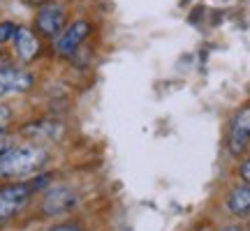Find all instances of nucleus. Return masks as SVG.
<instances>
[{
    "instance_id": "nucleus-3",
    "label": "nucleus",
    "mask_w": 250,
    "mask_h": 231,
    "mask_svg": "<svg viewBox=\"0 0 250 231\" xmlns=\"http://www.w3.org/2000/svg\"><path fill=\"white\" fill-rule=\"evenodd\" d=\"M90 23L88 21H74L72 26H67L62 30V35L56 39V54L58 56H72L81 46V42L88 37Z\"/></svg>"
},
{
    "instance_id": "nucleus-7",
    "label": "nucleus",
    "mask_w": 250,
    "mask_h": 231,
    "mask_svg": "<svg viewBox=\"0 0 250 231\" xmlns=\"http://www.w3.org/2000/svg\"><path fill=\"white\" fill-rule=\"evenodd\" d=\"M33 86V74L21 70H2L0 67V95L7 93H21Z\"/></svg>"
},
{
    "instance_id": "nucleus-2",
    "label": "nucleus",
    "mask_w": 250,
    "mask_h": 231,
    "mask_svg": "<svg viewBox=\"0 0 250 231\" xmlns=\"http://www.w3.org/2000/svg\"><path fill=\"white\" fill-rule=\"evenodd\" d=\"M33 194V185L26 183H14L0 190V220H7L12 215L19 213L21 206H26V201Z\"/></svg>"
},
{
    "instance_id": "nucleus-9",
    "label": "nucleus",
    "mask_w": 250,
    "mask_h": 231,
    "mask_svg": "<svg viewBox=\"0 0 250 231\" xmlns=\"http://www.w3.org/2000/svg\"><path fill=\"white\" fill-rule=\"evenodd\" d=\"M62 127L58 123H51V120H37V123H30L26 125L21 134H26L28 139H35V141H56L61 136Z\"/></svg>"
},
{
    "instance_id": "nucleus-10",
    "label": "nucleus",
    "mask_w": 250,
    "mask_h": 231,
    "mask_svg": "<svg viewBox=\"0 0 250 231\" xmlns=\"http://www.w3.org/2000/svg\"><path fill=\"white\" fill-rule=\"evenodd\" d=\"M227 211L236 217H246L250 215V185L234 187L229 196H227Z\"/></svg>"
},
{
    "instance_id": "nucleus-4",
    "label": "nucleus",
    "mask_w": 250,
    "mask_h": 231,
    "mask_svg": "<svg viewBox=\"0 0 250 231\" xmlns=\"http://www.w3.org/2000/svg\"><path fill=\"white\" fill-rule=\"evenodd\" d=\"M74 204H77V194L70 187H51V190L44 192L42 211H44V215H61L67 213Z\"/></svg>"
},
{
    "instance_id": "nucleus-12",
    "label": "nucleus",
    "mask_w": 250,
    "mask_h": 231,
    "mask_svg": "<svg viewBox=\"0 0 250 231\" xmlns=\"http://www.w3.org/2000/svg\"><path fill=\"white\" fill-rule=\"evenodd\" d=\"M9 118H12V111H9V107L0 104V130H2V127L9 123Z\"/></svg>"
},
{
    "instance_id": "nucleus-8",
    "label": "nucleus",
    "mask_w": 250,
    "mask_h": 231,
    "mask_svg": "<svg viewBox=\"0 0 250 231\" xmlns=\"http://www.w3.org/2000/svg\"><path fill=\"white\" fill-rule=\"evenodd\" d=\"M14 49H17L19 58H23V60H33L40 51V42H37L35 33L30 30V28H23L19 26L17 33H14Z\"/></svg>"
},
{
    "instance_id": "nucleus-15",
    "label": "nucleus",
    "mask_w": 250,
    "mask_h": 231,
    "mask_svg": "<svg viewBox=\"0 0 250 231\" xmlns=\"http://www.w3.org/2000/svg\"><path fill=\"white\" fill-rule=\"evenodd\" d=\"M2 148H7V136H5V132L0 130V151H2Z\"/></svg>"
},
{
    "instance_id": "nucleus-5",
    "label": "nucleus",
    "mask_w": 250,
    "mask_h": 231,
    "mask_svg": "<svg viewBox=\"0 0 250 231\" xmlns=\"http://www.w3.org/2000/svg\"><path fill=\"white\" fill-rule=\"evenodd\" d=\"M35 26L37 30L44 37H56L65 26V12L58 5H42V9L37 12L35 17Z\"/></svg>"
},
{
    "instance_id": "nucleus-16",
    "label": "nucleus",
    "mask_w": 250,
    "mask_h": 231,
    "mask_svg": "<svg viewBox=\"0 0 250 231\" xmlns=\"http://www.w3.org/2000/svg\"><path fill=\"white\" fill-rule=\"evenodd\" d=\"M0 67H2V56H0Z\"/></svg>"
},
{
    "instance_id": "nucleus-6",
    "label": "nucleus",
    "mask_w": 250,
    "mask_h": 231,
    "mask_svg": "<svg viewBox=\"0 0 250 231\" xmlns=\"http://www.w3.org/2000/svg\"><path fill=\"white\" fill-rule=\"evenodd\" d=\"M250 141V107L241 109L234 116L232 132H229V153L232 155H241Z\"/></svg>"
},
{
    "instance_id": "nucleus-1",
    "label": "nucleus",
    "mask_w": 250,
    "mask_h": 231,
    "mask_svg": "<svg viewBox=\"0 0 250 231\" xmlns=\"http://www.w3.org/2000/svg\"><path fill=\"white\" fill-rule=\"evenodd\" d=\"M46 164V153L37 146H7L0 151V178L30 176Z\"/></svg>"
},
{
    "instance_id": "nucleus-13",
    "label": "nucleus",
    "mask_w": 250,
    "mask_h": 231,
    "mask_svg": "<svg viewBox=\"0 0 250 231\" xmlns=\"http://www.w3.org/2000/svg\"><path fill=\"white\" fill-rule=\"evenodd\" d=\"M239 173H241L243 183H246V185H250V160L243 162V164H241V169H239Z\"/></svg>"
},
{
    "instance_id": "nucleus-14",
    "label": "nucleus",
    "mask_w": 250,
    "mask_h": 231,
    "mask_svg": "<svg viewBox=\"0 0 250 231\" xmlns=\"http://www.w3.org/2000/svg\"><path fill=\"white\" fill-rule=\"evenodd\" d=\"M26 5H30V7H42V5H46L49 0H23Z\"/></svg>"
},
{
    "instance_id": "nucleus-11",
    "label": "nucleus",
    "mask_w": 250,
    "mask_h": 231,
    "mask_svg": "<svg viewBox=\"0 0 250 231\" xmlns=\"http://www.w3.org/2000/svg\"><path fill=\"white\" fill-rule=\"evenodd\" d=\"M17 23H12V21H2L0 23V44H5L9 39H14V33H17Z\"/></svg>"
}]
</instances>
